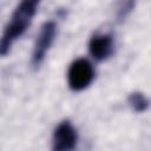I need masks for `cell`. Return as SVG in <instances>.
Returning <instances> with one entry per match:
<instances>
[{"label":"cell","instance_id":"cell-1","mask_svg":"<svg viewBox=\"0 0 151 151\" xmlns=\"http://www.w3.org/2000/svg\"><path fill=\"white\" fill-rule=\"evenodd\" d=\"M38 5L39 2L37 0H24L15 7L2 33L0 42V54L2 57L9 52L13 42L20 38L29 27L37 13Z\"/></svg>","mask_w":151,"mask_h":151},{"label":"cell","instance_id":"cell-2","mask_svg":"<svg viewBox=\"0 0 151 151\" xmlns=\"http://www.w3.org/2000/svg\"><path fill=\"white\" fill-rule=\"evenodd\" d=\"M93 79L94 70L92 64L87 59L79 58L70 65L67 72V81L71 90L83 91L92 83Z\"/></svg>","mask_w":151,"mask_h":151},{"label":"cell","instance_id":"cell-3","mask_svg":"<svg viewBox=\"0 0 151 151\" xmlns=\"http://www.w3.org/2000/svg\"><path fill=\"white\" fill-rule=\"evenodd\" d=\"M55 34H57V25L54 21H46L41 25L32 53V65L34 67H38L44 61L46 53L48 52L50 47L54 41Z\"/></svg>","mask_w":151,"mask_h":151},{"label":"cell","instance_id":"cell-4","mask_svg":"<svg viewBox=\"0 0 151 151\" xmlns=\"http://www.w3.org/2000/svg\"><path fill=\"white\" fill-rule=\"evenodd\" d=\"M78 133L70 120H63L53 131L52 151H73L77 146Z\"/></svg>","mask_w":151,"mask_h":151},{"label":"cell","instance_id":"cell-5","mask_svg":"<svg viewBox=\"0 0 151 151\" xmlns=\"http://www.w3.org/2000/svg\"><path fill=\"white\" fill-rule=\"evenodd\" d=\"M90 54L98 61L107 59L113 53V39L110 34H94L88 42Z\"/></svg>","mask_w":151,"mask_h":151},{"label":"cell","instance_id":"cell-6","mask_svg":"<svg viewBox=\"0 0 151 151\" xmlns=\"http://www.w3.org/2000/svg\"><path fill=\"white\" fill-rule=\"evenodd\" d=\"M127 103L130 104V106L136 112H144L150 105L149 99L142 92H132V93H130L129 97H127Z\"/></svg>","mask_w":151,"mask_h":151}]
</instances>
